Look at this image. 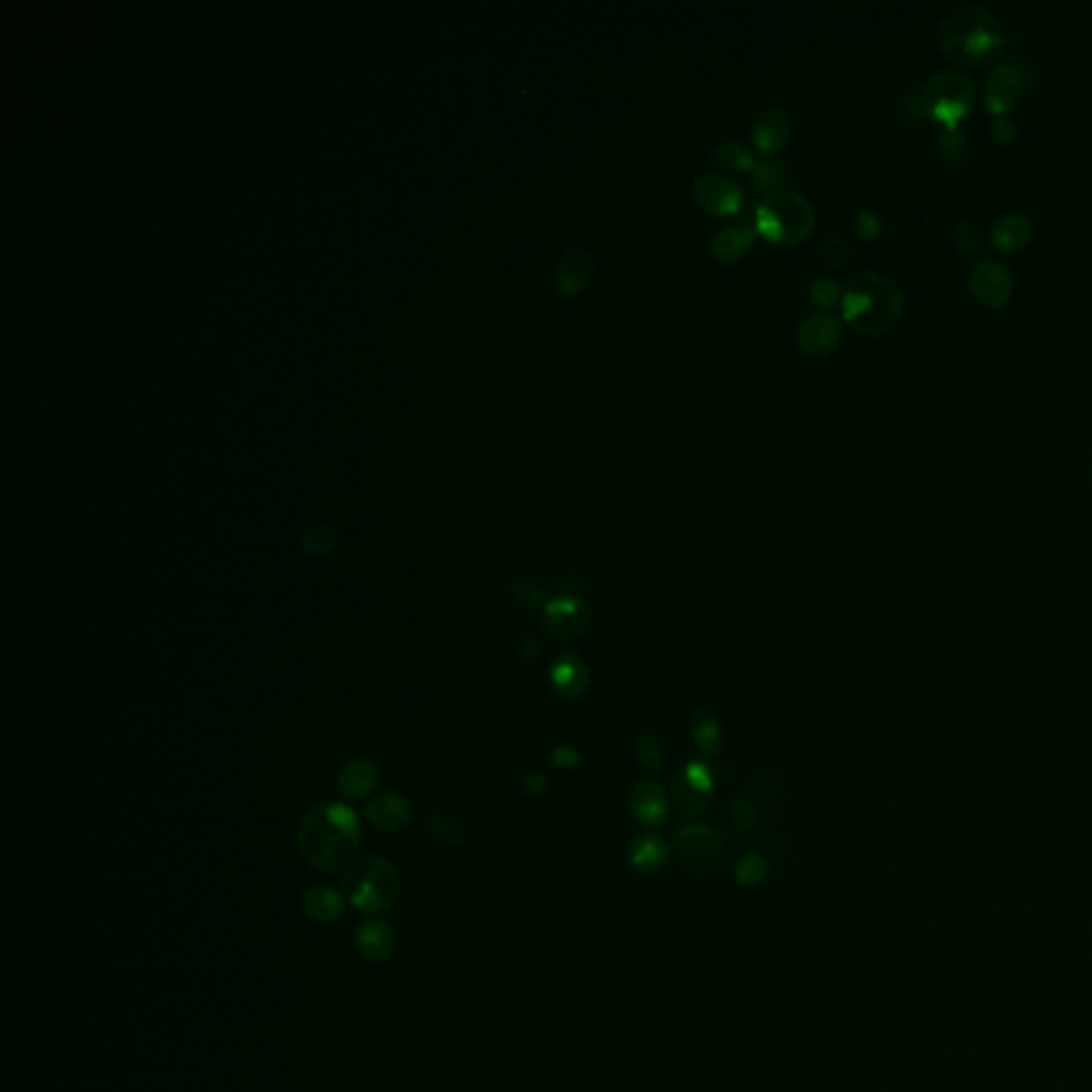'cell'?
Wrapping results in <instances>:
<instances>
[{
    "instance_id": "cell-1",
    "label": "cell",
    "mask_w": 1092,
    "mask_h": 1092,
    "mask_svg": "<svg viewBox=\"0 0 1092 1092\" xmlns=\"http://www.w3.org/2000/svg\"><path fill=\"white\" fill-rule=\"evenodd\" d=\"M359 847L361 822L348 804H318L303 817L299 826V849L305 862L316 871H343L357 856Z\"/></svg>"
},
{
    "instance_id": "cell-2",
    "label": "cell",
    "mask_w": 1092,
    "mask_h": 1092,
    "mask_svg": "<svg viewBox=\"0 0 1092 1092\" xmlns=\"http://www.w3.org/2000/svg\"><path fill=\"white\" fill-rule=\"evenodd\" d=\"M936 41L949 63L960 68H981L1003 54L1005 30L986 7L958 3L941 18Z\"/></svg>"
},
{
    "instance_id": "cell-3",
    "label": "cell",
    "mask_w": 1092,
    "mask_h": 1092,
    "mask_svg": "<svg viewBox=\"0 0 1092 1092\" xmlns=\"http://www.w3.org/2000/svg\"><path fill=\"white\" fill-rule=\"evenodd\" d=\"M905 312V296L898 284L880 271H860L842 289V323L864 336H886Z\"/></svg>"
},
{
    "instance_id": "cell-4",
    "label": "cell",
    "mask_w": 1092,
    "mask_h": 1092,
    "mask_svg": "<svg viewBox=\"0 0 1092 1092\" xmlns=\"http://www.w3.org/2000/svg\"><path fill=\"white\" fill-rule=\"evenodd\" d=\"M753 229L762 240L777 246L802 244L815 229V209L796 190L779 188L759 201Z\"/></svg>"
},
{
    "instance_id": "cell-5",
    "label": "cell",
    "mask_w": 1092,
    "mask_h": 1092,
    "mask_svg": "<svg viewBox=\"0 0 1092 1092\" xmlns=\"http://www.w3.org/2000/svg\"><path fill=\"white\" fill-rule=\"evenodd\" d=\"M348 903L363 913H383L393 907L401 894V880L393 864L385 858H363L350 866L343 880Z\"/></svg>"
},
{
    "instance_id": "cell-6",
    "label": "cell",
    "mask_w": 1092,
    "mask_h": 1092,
    "mask_svg": "<svg viewBox=\"0 0 1092 1092\" xmlns=\"http://www.w3.org/2000/svg\"><path fill=\"white\" fill-rule=\"evenodd\" d=\"M920 101L926 117H933L945 128H956L976 105V84L963 70H939L924 84Z\"/></svg>"
},
{
    "instance_id": "cell-7",
    "label": "cell",
    "mask_w": 1092,
    "mask_h": 1092,
    "mask_svg": "<svg viewBox=\"0 0 1092 1092\" xmlns=\"http://www.w3.org/2000/svg\"><path fill=\"white\" fill-rule=\"evenodd\" d=\"M1032 86V68L1024 58L1012 56L996 65L983 81V103L994 115H1007Z\"/></svg>"
},
{
    "instance_id": "cell-8",
    "label": "cell",
    "mask_w": 1092,
    "mask_h": 1092,
    "mask_svg": "<svg viewBox=\"0 0 1092 1092\" xmlns=\"http://www.w3.org/2000/svg\"><path fill=\"white\" fill-rule=\"evenodd\" d=\"M674 851L683 864L696 871H706L721 860L726 842L717 828L708 824L683 826L674 835Z\"/></svg>"
},
{
    "instance_id": "cell-9",
    "label": "cell",
    "mask_w": 1092,
    "mask_h": 1092,
    "mask_svg": "<svg viewBox=\"0 0 1092 1092\" xmlns=\"http://www.w3.org/2000/svg\"><path fill=\"white\" fill-rule=\"evenodd\" d=\"M696 205L708 216L730 218L743 209L745 193L739 182L721 173H703L692 184Z\"/></svg>"
},
{
    "instance_id": "cell-10",
    "label": "cell",
    "mask_w": 1092,
    "mask_h": 1092,
    "mask_svg": "<svg viewBox=\"0 0 1092 1092\" xmlns=\"http://www.w3.org/2000/svg\"><path fill=\"white\" fill-rule=\"evenodd\" d=\"M969 289L983 307L999 310L1012 296L1014 276L1001 260L981 258L969 273Z\"/></svg>"
},
{
    "instance_id": "cell-11",
    "label": "cell",
    "mask_w": 1092,
    "mask_h": 1092,
    "mask_svg": "<svg viewBox=\"0 0 1092 1092\" xmlns=\"http://www.w3.org/2000/svg\"><path fill=\"white\" fill-rule=\"evenodd\" d=\"M591 625V611L574 596L549 602L542 611V630L557 640H576Z\"/></svg>"
},
{
    "instance_id": "cell-12",
    "label": "cell",
    "mask_w": 1092,
    "mask_h": 1092,
    "mask_svg": "<svg viewBox=\"0 0 1092 1092\" xmlns=\"http://www.w3.org/2000/svg\"><path fill=\"white\" fill-rule=\"evenodd\" d=\"M792 135V117L786 107L768 105L759 110L751 124L753 148L764 159H773L788 146Z\"/></svg>"
},
{
    "instance_id": "cell-13",
    "label": "cell",
    "mask_w": 1092,
    "mask_h": 1092,
    "mask_svg": "<svg viewBox=\"0 0 1092 1092\" xmlns=\"http://www.w3.org/2000/svg\"><path fill=\"white\" fill-rule=\"evenodd\" d=\"M842 318L830 312H815L798 325L796 343L806 357H824L833 352L842 340Z\"/></svg>"
},
{
    "instance_id": "cell-14",
    "label": "cell",
    "mask_w": 1092,
    "mask_h": 1092,
    "mask_svg": "<svg viewBox=\"0 0 1092 1092\" xmlns=\"http://www.w3.org/2000/svg\"><path fill=\"white\" fill-rule=\"evenodd\" d=\"M593 278V256L585 248H572L560 256L553 273V289L562 299L583 295Z\"/></svg>"
},
{
    "instance_id": "cell-15",
    "label": "cell",
    "mask_w": 1092,
    "mask_h": 1092,
    "mask_svg": "<svg viewBox=\"0 0 1092 1092\" xmlns=\"http://www.w3.org/2000/svg\"><path fill=\"white\" fill-rule=\"evenodd\" d=\"M757 233L751 224H730L713 235L708 244V254L719 265H734L751 252Z\"/></svg>"
},
{
    "instance_id": "cell-16",
    "label": "cell",
    "mask_w": 1092,
    "mask_h": 1092,
    "mask_svg": "<svg viewBox=\"0 0 1092 1092\" xmlns=\"http://www.w3.org/2000/svg\"><path fill=\"white\" fill-rule=\"evenodd\" d=\"M627 804H630L632 815L645 826L661 824L668 813L666 794H663L660 783L653 779L636 781L630 794H627Z\"/></svg>"
},
{
    "instance_id": "cell-17",
    "label": "cell",
    "mask_w": 1092,
    "mask_h": 1092,
    "mask_svg": "<svg viewBox=\"0 0 1092 1092\" xmlns=\"http://www.w3.org/2000/svg\"><path fill=\"white\" fill-rule=\"evenodd\" d=\"M365 817L385 833H397L412 819V804L397 792H385L367 802Z\"/></svg>"
},
{
    "instance_id": "cell-18",
    "label": "cell",
    "mask_w": 1092,
    "mask_h": 1092,
    "mask_svg": "<svg viewBox=\"0 0 1092 1092\" xmlns=\"http://www.w3.org/2000/svg\"><path fill=\"white\" fill-rule=\"evenodd\" d=\"M551 685L564 700L583 698L589 687V670L585 661L572 653H564L551 666Z\"/></svg>"
},
{
    "instance_id": "cell-19",
    "label": "cell",
    "mask_w": 1092,
    "mask_h": 1092,
    "mask_svg": "<svg viewBox=\"0 0 1092 1092\" xmlns=\"http://www.w3.org/2000/svg\"><path fill=\"white\" fill-rule=\"evenodd\" d=\"M380 786V768L367 757L350 759L338 775V792L348 800H363Z\"/></svg>"
},
{
    "instance_id": "cell-20",
    "label": "cell",
    "mask_w": 1092,
    "mask_h": 1092,
    "mask_svg": "<svg viewBox=\"0 0 1092 1092\" xmlns=\"http://www.w3.org/2000/svg\"><path fill=\"white\" fill-rule=\"evenodd\" d=\"M1032 235H1035V222L1026 213L1012 211L996 218L990 231V240L1003 252H1018L1030 244Z\"/></svg>"
},
{
    "instance_id": "cell-21",
    "label": "cell",
    "mask_w": 1092,
    "mask_h": 1092,
    "mask_svg": "<svg viewBox=\"0 0 1092 1092\" xmlns=\"http://www.w3.org/2000/svg\"><path fill=\"white\" fill-rule=\"evenodd\" d=\"M357 947L363 958L383 963L395 952V933L385 920H367L357 929Z\"/></svg>"
},
{
    "instance_id": "cell-22",
    "label": "cell",
    "mask_w": 1092,
    "mask_h": 1092,
    "mask_svg": "<svg viewBox=\"0 0 1092 1092\" xmlns=\"http://www.w3.org/2000/svg\"><path fill=\"white\" fill-rule=\"evenodd\" d=\"M668 860V849L663 845V841L653 837V835H645L640 837L632 842L630 847V864L638 873L643 875H651L660 871L663 864Z\"/></svg>"
},
{
    "instance_id": "cell-23",
    "label": "cell",
    "mask_w": 1092,
    "mask_h": 1092,
    "mask_svg": "<svg viewBox=\"0 0 1092 1092\" xmlns=\"http://www.w3.org/2000/svg\"><path fill=\"white\" fill-rule=\"evenodd\" d=\"M672 802L676 809L683 815H698L703 813L710 802V792L703 790L690 779V775L681 770L679 775L672 779Z\"/></svg>"
},
{
    "instance_id": "cell-24",
    "label": "cell",
    "mask_w": 1092,
    "mask_h": 1092,
    "mask_svg": "<svg viewBox=\"0 0 1092 1092\" xmlns=\"http://www.w3.org/2000/svg\"><path fill=\"white\" fill-rule=\"evenodd\" d=\"M303 909L318 922H336L343 916L341 896L327 886H316L303 894Z\"/></svg>"
},
{
    "instance_id": "cell-25",
    "label": "cell",
    "mask_w": 1092,
    "mask_h": 1092,
    "mask_svg": "<svg viewBox=\"0 0 1092 1092\" xmlns=\"http://www.w3.org/2000/svg\"><path fill=\"white\" fill-rule=\"evenodd\" d=\"M713 160L717 167L734 173H751L757 164L751 150L736 139L719 141L713 150Z\"/></svg>"
},
{
    "instance_id": "cell-26",
    "label": "cell",
    "mask_w": 1092,
    "mask_h": 1092,
    "mask_svg": "<svg viewBox=\"0 0 1092 1092\" xmlns=\"http://www.w3.org/2000/svg\"><path fill=\"white\" fill-rule=\"evenodd\" d=\"M692 736L698 750L705 755H717L721 751V728L713 713L706 708H696L692 715Z\"/></svg>"
},
{
    "instance_id": "cell-27",
    "label": "cell",
    "mask_w": 1092,
    "mask_h": 1092,
    "mask_svg": "<svg viewBox=\"0 0 1092 1092\" xmlns=\"http://www.w3.org/2000/svg\"><path fill=\"white\" fill-rule=\"evenodd\" d=\"M786 180H788L786 167H783L781 162H773V160L757 162L755 169L750 173L751 186L757 190V193H764V197L779 190Z\"/></svg>"
},
{
    "instance_id": "cell-28",
    "label": "cell",
    "mask_w": 1092,
    "mask_h": 1092,
    "mask_svg": "<svg viewBox=\"0 0 1092 1092\" xmlns=\"http://www.w3.org/2000/svg\"><path fill=\"white\" fill-rule=\"evenodd\" d=\"M936 146H939V154H941V159L945 162L958 164V162H963L965 157H967L969 141H967V135L963 133V128L956 126V128H945L943 133L939 135Z\"/></svg>"
},
{
    "instance_id": "cell-29",
    "label": "cell",
    "mask_w": 1092,
    "mask_h": 1092,
    "mask_svg": "<svg viewBox=\"0 0 1092 1092\" xmlns=\"http://www.w3.org/2000/svg\"><path fill=\"white\" fill-rule=\"evenodd\" d=\"M819 252H822V260L830 267H841L845 265L847 260L853 254V246L847 240L845 235H841L837 231L828 233L822 242V248H819Z\"/></svg>"
},
{
    "instance_id": "cell-30",
    "label": "cell",
    "mask_w": 1092,
    "mask_h": 1092,
    "mask_svg": "<svg viewBox=\"0 0 1092 1092\" xmlns=\"http://www.w3.org/2000/svg\"><path fill=\"white\" fill-rule=\"evenodd\" d=\"M766 875H768V864L762 856H757V853H750V856L741 858L734 869L736 882L745 887H753L757 884H762Z\"/></svg>"
},
{
    "instance_id": "cell-31",
    "label": "cell",
    "mask_w": 1092,
    "mask_h": 1092,
    "mask_svg": "<svg viewBox=\"0 0 1092 1092\" xmlns=\"http://www.w3.org/2000/svg\"><path fill=\"white\" fill-rule=\"evenodd\" d=\"M809 296H811L813 305L822 307V310H830V307H835L837 303H841L842 289H841V284L837 280L828 278V276H819L811 282Z\"/></svg>"
},
{
    "instance_id": "cell-32",
    "label": "cell",
    "mask_w": 1092,
    "mask_h": 1092,
    "mask_svg": "<svg viewBox=\"0 0 1092 1092\" xmlns=\"http://www.w3.org/2000/svg\"><path fill=\"white\" fill-rule=\"evenodd\" d=\"M952 240H954L956 250L963 256H973L981 246V237H979L978 227L967 218H960V220L954 222Z\"/></svg>"
},
{
    "instance_id": "cell-33",
    "label": "cell",
    "mask_w": 1092,
    "mask_h": 1092,
    "mask_svg": "<svg viewBox=\"0 0 1092 1092\" xmlns=\"http://www.w3.org/2000/svg\"><path fill=\"white\" fill-rule=\"evenodd\" d=\"M427 830H430V833L440 842H446V845H459V842H463V830L459 828L455 819L448 815L442 813L432 815L427 819Z\"/></svg>"
},
{
    "instance_id": "cell-34",
    "label": "cell",
    "mask_w": 1092,
    "mask_h": 1092,
    "mask_svg": "<svg viewBox=\"0 0 1092 1092\" xmlns=\"http://www.w3.org/2000/svg\"><path fill=\"white\" fill-rule=\"evenodd\" d=\"M508 591L521 609H529V611L540 609L542 598H544V591L540 589V585H536L529 578L513 580V583H510V587H508Z\"/></svg>"
},
{
    "instance_id": "cell-35",
    "label": "cell",
    "mask_w": 1092,
    "mask_h": 1092,
    "mask_svg": "<svg viewBox=\"0 0 1092 1092\" xmlns=\"http://www.w3.org/2000/svg\"><path fill=\"white\" fill-rule=\"evenodd\" d=\"M336 544V533L329 525H312L303 533V551L310 555H325Z\"/></svg>"
},
{
    "instance_id": "cell-36",
    "label": "cell",
    "mask_w": 1092,
    "mask_h": 1092,
    "mask_svg": "<svg viewBox=\"0 0 1092 1092\" xmlns=\"http://www.w3.org/2000/svg\"><path fill=\"white\" fill-rule=\"evenodd\" d=\"M636 751L640 762H643L649 770H660L663 766V750L660 741L653 739V736H640L636 743Z\"/></svg>"
},
{
    "instance_id": "cell-37",
    "label": "cell",
    "mask_w": 1092,
    "mask_h": 1092,
    "mask_svg": "<svg viewBox=\"0 0 1092 1092\" xmlns=\"http://www.w3.org/2000/svg\"><path fill=\"white\" fill-rule=\"evenodd\" d=\"M853 229H856L858 237H862V240L873 242L882 235L884 222L880 218V213H877L875 209H862V211H858L856 222H853Z\"/></svg>"
},
{
    "instance_id": "cell-38",
    "label": "cell",
    "mask_w": 1092,
    "mask_h": 1092,
    "mask_svg": "<svg viewBox=\"0 0 1092 1092\" xmlns=\"http://www.w3.org/2000/svg\"><path fill=\"white\" fill-rule=\"evenodd\" d=\"M990 133L999 144L1007 146L1018 137V126L1009 120L1007 115H994V120L990 124Z\"/></svg>"
},
{
    "instance_id": "cell-39",
    "label": "cell",
    "mask_w": 1092,
    "mask_h": 1092,
    "mask_svg": "<svg viewBox=\"0 0 1092 1092\" xmlns=\"http://www.w3.org/2000/svg\"><path fill=\"white\" fill-rule=\"evenodd\" d=\"M553 759H555V764L568 766V768H569V766H578L580 762H583V757H580V753L574 750V747H569V745L557 747L555 753H553Z\"/></svg>"
},
{
    "instance_id": "cell-40",
    "label": "cell",
    "mask_w": 1092,
    "mask_h": 1092,
    "mask_svg": "<svg viewBox=\"0 0 1092 1092\" xmlns=\"http://www.w3.org/2000/svg\"><path fill=\"white\" fill-rule=\"evenodd\" d=\"M732 809H734V824L739 828L750 830L755 824V813L750 809V806H745L743 802H739V804H734Z\"/></svg>"
},
{
    "instance_id": "cell-41",
    "label": "cell",
    "mask_w": 1092,
    "mask_h": 1092,
    "mask_svg": "<svg viewBox=\"0 0 1092 1092\" xmlns=\"http://www.w3.org/2000/svg\"><path fill=\"white\" fill-rule=\"evenodd\" d=\"M523 783H525V790H527L529 794H542L544 788H546V779H544V775H540V773H531V775H527V777L523 779Z\"/></svg>"
}]
</instances>
